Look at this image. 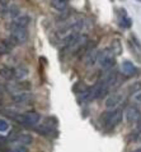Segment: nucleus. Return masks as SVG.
Wrapping results in <instances>:
<instances>
[{"mask_svg": "<svg viewBox=\"0 0 141 152\" xmlns=\"http://www.w3.org/2000/svg\"><path fill=\"white\" fill-rule=\"evenodd\" d=\"M122 116L123 111L121 109H113L111 111L103 113L99 118V120H101V124L106 128H113V126L118 125L122 121Z\"/></svg>", "mask_w": 141, "mask_h": 152, "instance_id": "f257e3e1", "label": "nucleus"}, {"mask_svg": "<svg viewBox=\"0 0 141 152\" xmlns=\"http://www.w3.org/2000/svg\"><path fill=\"white\" fill-rule=\"evenodd\" d=\"M98 64L104 70H111L113 68L116 64V56H114V54L112 53L111 49H104L103 51H99Z\"/></svg>", "mask_w": 141, "mask_h": 152, "instance_id": "f03ea898", "label": "nucleus"}, {"mask_svg": "<svg viewBox=\"0 0 141 152\" xmlns=\"http://www.w3.org/2000/svg\"><path fill=\"white\" fill-rule=\"evenodd\" d=\"M14 119L18 121V123L20 124H24V125H36L37 123L40 121L41 119V116H40V114L38 113H36V111H29V113H26V114H17Z\"/></svg>", "mask_w": 141, "mask_h": 152, "instance_id": "7ed1b4c3", "label": "nucleus"}, {"mask_svg": "<svg viewBox=\"0 0 141 152\" xmlns=\"http://www.w3.org/2000/svg\"><path fill=\"white\" fill-rule=\"evenodd\" d=\"M10 40V42L14 46L22 45L24 42H27L28 40V31L27 28H18V29H13L10 33V36L8 37Z\"/></svg>", "mask_w": 141, "mask_h": 152, "instance_id": "20e7f679", "label": "nucleus"}, {"mask_svg": "<svg viewBox=\"0 0 141 152\" xmlns=\"http://www.w3.org/2000/svg\"><path fill=\"white\" fill-rule=\"evenodd\" d=\"M31 23V17L29 15H20L18 18H14L12 22L8 24L12 31L13 29H18V28H27Z\"/></svg>", "mask_w": 141, "mask_h": 152, "instance_id": "39448f33", "label": "nucleus"}, {"mask_svg": "<svg viewBox=\"0 0 141 152\" xmlns=\"http://www.w3.org/2000/svg\"><path fill=\"white\" fill-rule=\"evenodd\" d=\"M125 115H126V119L128 123H136L141 118V111L136 105H130V106H127V109H126Z\"/></svg>", "mask_w": 141, "mask_h": 152, "instance_id": "423d86ee", "label": "nucleus"}, {"mask_svg": "<svg viewBox=\"0 0 141 152\" xmlns=\"http://www.w3.org/2000/svg\"><path fill=\"white\" fill-rule=\"evenodd\" d=\"M8 88H9L13 94H18V92H26V91H31L32 83L28 82V81H18V82L10 83Z\"/></svg>", "mask_w": 141, "mask_h": 152, "instance_id": "0eeeda50", "label": "nucleus"}, {"mask_svg": "<svg viewBox=\"0 0 141 152\" xmlns=\"http://www.w3.org/2000/svg\"><path fill=\"white\" fill-rule=\"evenodd\" d=\"M32 99H33V95L31 94L29 91L18 92V94H13V95H12V100H13L15 104H19V105H26V104L29 102Z\"/></svg>", "mask_w": 141, "mask_h": 152, "instance_id": "6e6552de", "label": "nucleus"}, {"mask_svg": "<svg viewBox=\"0 0 141 152\" xmlns=\"http://www.w3.org/2000/svg\"><path fill=\"white\" fill-rule=\"evenodd\" d=\"M98 58H99V51L95 50V49H92L89 53L85 54V59H84L85 66L93 68L94 65H97L98 64Z\"/></svg>", "mask_w": 141, "mask_h": 152, "instance_id": "1a4fd4ad", "label": "nucleus"}, {"mask_svg": "<svg viewBox=\"0 0 141 152\" xmlns=\"http://www.w3.org/2000/svg\"><path fill=\"white\" fill-rule=\"evenodd\" d=\"M123 100V97L122 95H119V94H113V95H111L107 97V100H106V107L108 109V110H113V109H117V106L119 104H121V101Z\"/></svg>", "mask_w": 141, "mask_h": 152, "instance_id": "9d476101", "label": "nucleus"}, {"mask_svg": "<svg viewBox=\"0 0 141 152\" xmlns=\"http://www.w3.org/2000/svg\"><path fill=\"white\" fill-rule=\"evenodd\" d=\"M10 141L15 142L17 145H29V143H32L33 138L31 134L27 133H17L13 137H10Z\"/></svg>", "mask_w": 141, "mask_h": 152, "instance_id": "9b49d317", "label": "nucleus"}, {"mask_svg": "<svg viewBox=\"0 0 141 152\" xmlns=\"http://www.w3.org/2000/svg\"><path fill=\"white\" fill-rule=\"evenodd\" d=\"M121 69H122V72H123V74L128 75V77L136 75V74H137V72H139V69L136 68V65L134 64V63H131V61H128V60H126V61L122 63Z\"/></svg>", "mask_w": 141, "mask_h": 152, "instance_id": "f8f14e48", "label": "nucleus"}, {"mask_svg": "<svg viewBox=\"0 0 141 152\" xmlns=\"http://www.w3.org/2000/svg\"><path fill=\"white\" fill-rule=\"evenodd\" d=\"M101 81L106 84L107 88H109V87H112L116 83V81H117V73H116L114 70H108Z\"/></svg>", "mask_w": 141, "mask_h": 152, "instance_id": "ddd939ff", "label": "nucleus"}, {"mask_svg": "<svg viewBox=\"0 0 141 152\" xmlns=\"http://www.w3.org/2000/svg\"><path fill=\"white\" fill-rule=\"evenodd\" d=\"M14 48H15V46L12 44L10 40L8 39V37H6L5 40H1V41H0V55H5V54H9Z\"/></svg>", "mask_w": 141, "mask_h": 152, "instance_id": "4468645a", "label": "nucleus"}, {"mask_svg": "<svg viewBox=\"0 0 141 152\" xmlns=\"http://www.w3.org/2000/svg\"><path fill=\"white\" fill-rule=\"evenodd\" d=\"M0 77L6 79V81H12V79H14V69L5 65H1L0 66Z\"/></svg>", "mask_w": 141, "mask_h": 152, "instance_id": "2eb2a0df", "label": "nucleus"}, {"mask_svg": "<svg viewBox=\"0 0 141 152\" xmlns=\"http://www.w3.org/2000/svg\"><path fill=\"white\" fill-rule=\"evenodd\" d=\"M28 74H29V70L24 66H18L14 69V79L17 81H23L24 78L28 77Z\"/></svg>", "mask_w": 141, "mask_h": 152, "instance_id": "dca6fc26", "label": "nucleus"}, {"mask_svg": "<svg viewBox=\"0 0 141 152\" xmlns=\"http://www.w3.org/2000/svg\"><path fill=\"white\" fill-rule=\"evenodd\" d=\"M18 12H19V9L17 7H14V5H6V7H4V8H1V15H4V17H10V18H13V17H15L17 14H18Z\"/></svg>", "mask_w": 141, "mask_h": 152, "instance_id": "f3484780", "label": "nucleus"}, {"mask_svg": "<svg viewBox=\"0 0 141 152\" xmlns=\"http://www.w3.org/2000/svg\"><path fill=\"white\" fill-rule=\"evenodd\" d=\"M109 49L112 50V53L114 54V56L121 55V54H122V45H121V42H119L118 40L112 41V45H111Z\"/></svg>", "mask_w": 141, "mask_h": 152, "instance_id": "a211bd4d", "label": "nucleus"}, {"mask_svg": "<svg viewBox=\"0 0 141 152\" xmlns=\"http://www.w3.org/2000/svg\"><path fill=\"white\" fill-rule=\"evenodd\" d=\"M69 0H52V7L56 8L57 10H63L64 8L66 7Z\"/></svg>", "mask_w": 141, "mask_h": 152, "instance_id": "6ab92c4d", "label": "nucleus"}, {"mask_svg": "<svg viewBox=\"0 0 141 152\" xmlns=\"http://www.w3.org/2000/svg\"><path fill=\"white\" fill-rule=\"evenodd\" d=\"M125 9H122V14H123V17H122V22H121V26L122 27H125V28H128V27H131V24H132V20H131V18H128L127 17V14L125 13Z\"/></svg>", "mask_w": 141, "mask_h": 152, "instance_id": "aec40b11", "label": "nucleus"}, {"mask_svg": "<svg viewBox=\"0 0 141 152\" xmlns=\"http://www.w3.org/2000/svg\"><path fill=\"white\" fill-rule=\"evenodd\" d=\"M8 130H9V123L5 120V119H3V118H0V133H6Z\"/></svg>", "mask_w": 141, "mask_h": 152, "instance_id": "412c9836", "label": "nucleus"}, {"mask_svg": "<svg viewBox=\"0 0 141 152\" xmlns=\"http://www.w3.org/2000/svg\"><path fill=\"white\" fill-rule=\"evenodd\" d=\"M131 139L132 142H141V128H139L137 130H135L134 133H131Z\"/></svg>", "mask_w": 141, "mask_h": 152, "instance_id": "4be33fe9", "label": "nucleus"}, {"mask_svg": "<svg viewBox=\"0 0 141 152\" xmlns=\"http://www.w3.org/2000/svg\"><path fill=\"white\" fill-rule=\"evenodd\" d=\"M13 152H29V150H28V147L24 146V145H17L13 148Z\"/></svg>", "mask_w": 141, "mask_h": 152, "instance_id": "5701e85b", "label": "nucleus"}, {"mask_svg": "<svg viewBox=\"0 0 141 152\" xmlns=\"http://www.w3.org/2000/svg\"><path fill=\"white\" fill-rule=\"evenodd\" d=\"M135 101L141 105V90H139L137 92H135Z\"/></svg>", "mask_w": 141, "mask_h": 152, "instance_id": "b1692460", "label": "nucleus"}, {"mask_svg": "<svg viewBox=\"0 0 141 152\" xmlns=\"http://www.w3.org/2000/svg\"><path fill=\"white\" fill-rule=\"evenodd\" d=\"M132 152H141V147H140V148H137V150H135V151H132Z\"/></svg>", "mask_w": 141, "mask_h": 152, "instance_id": "393cba45", "label": "nucleus"}, {"mask_svg": "<svg viewBox=\"0 0 141 152\" xmlns=\"http://www.w3.org/2000/svg\"><path fill=\"white\" fill-rule=\"evenodd\" d=\"M137 1H141V0H137Z\"/></svg>", "mask_w": 141, "mask_h": 152, "instance_id": "a878e982", "label": "nucleus"}]
</instances>
